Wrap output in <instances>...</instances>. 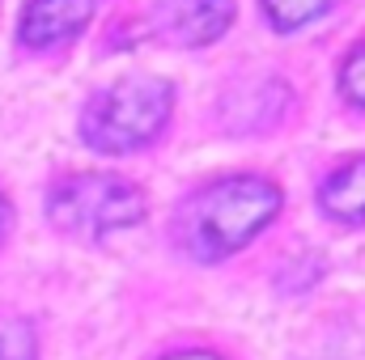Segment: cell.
<instances>
[{
  "instance_id": "6da1fadb",
  "label": "cell",
  "mask_w": 365,
  "mask_h": 360,
  "mask_svg": "<svg viewBox=\"0 0 365 360\" xmlns=\"http://www.w3.org/2000/svg\"><path fill=\"white\" fill-rule=\"evenodd\" d=\"M280 208V191L264 179H225L195 195L187 216V246L204 259H221L247 246Z\"/></svg>"
},
{
  "instance_id": "7a4b0ae2",
  "label": "cell",
  "mask_w": 365,
  "mask_h": 360,
  "mask_svg": "<svg viewBox=\"0 0 365 360\" xmlns=\"http://www.w3.org/2000/svg\"><path fill=\"white\" fill-rule=\"evenodd\" d=\"M170 102H175V90L166 81H158V77L115 81L110 90H102L86 106L81 132H86V140H90L93 149H102V153L140 149L145 140H153L166 127Z\"/></svg>"
},
{
  "instance_id": "3957f363",
  "label": "cell",
  "mask_w": 365,
  "mask_h": 360,
  "mask_svg": "<svg viewBox=\"0 0 365 360\" xmlns=\"http://www.w3.org/2000/svg\"><path fill=\"white\" fill-rule=\"evenodd\" d=\"M47 212L60 229L77 238H106L145 216V195L110 174H77V179L56 182Z\"/></svg>"
},
{
  "instance_id": "277c9868",
  "label": "cell",
  "mask_w": 365,
  "mask_h": 360,
  "mask_svg": "<svg viewBox=\"0 0 365 360\" xmlns=\"http://www.w3.org/2000/svg\"><path fill=\"white\" fill-rule=\"evenodd\" d=\"M93 13V0H30L21 17V43L26 47H51L73 38Z\"/></svg>"
},
{
  "instance_id": "5b68a950",
  "label": "cell",
  "mask_w": 365,
  "mask_h": 360,
  "mask_svg": "<svg viewBox=\"0 0 365 360\" xmlns=\"http://www.w3.org/2000/svg\"><path fill=\"white\" fill-rule=\"evenodd\" d=\"M230 21H234V0H179L170 34L187 47H204V43L221 38Z\"/></svg>"
},
{
  "instance_id": "8992f818",
  "label": "cell",
  "mask_w": 365,
  "mask_h": 360,
  "mask_svg": "<svg viewBox=\"0 0 365 360\" xmlns=\"http://www.w3.org/2000/svg\"><path fill=\"white\" fill-rule=\"evenodd\" d=\"M323 208L340 221H365V157H353L323 182Z\"/></svg>"
},
{
  "instance_id": "52a82bcc",
  "label": "cell",
  "mask_w": 365,
  "mask_h": 360,
  "mask_svg": "<svg viewBox=\"0 0 365 360\" xmlns=\"http://www.w3.org/2000/svg\"><path fill=\"white\" fill-rule=\"evenodd\" d=\"M327 4L331 0H264L268 17H272L280 30H293L302 21H314L319 13H327Z\"/></svg>"
},
{
  "instance_id": "ba28073f",
  "label": "cell",
  "mask_w": 365,
  "mask_h": 360,
  "mask_svg": "<svg viewBox=\"0 0 365 360\" xmlns=\"http://www.w3.org/2000/svg\"><path fill=\"white\" fill-rule=\"evenodd\" d=\"M0 360H34V331L21 318H0Z\"/></svg>"
},
{
  "instance_id": "9c48e42d",
  "label": "cell",
  "mask_w": 365,
  "mask_h": 360,
  "mask_svg": "<svg viewBox=\"0 0 365 360\" xmlns=\"http://www.w3.org/2000/svg\"><path fill=\"white\" fill-rule=\"evenodd\" d=\"M340 90H344L349 102L365 106V43L344 60V68H340Z\"/></svg>"
},
{
  "instance_id": "30bf717a",
  "label": "cell",
  "mask_w": 365,
  "mask_h": 360,
  "mask_svg": "<svg viewBox=\"0 0 365 360\" xmlns=\"http://www.w3.org/2000/svg\"><path fill=\"white\" fill-rule=\"evenodd\" d=\"M170 360H221V356H208V352H182V356H170Z\"/></svg>"
},
{
  "instance_id": "8fae6325",
  "label": "cell",
  "mask_w": 365,
  "mask_h": 360,
  "mask_svg": "<svg viewBox=\"0 0 365 360\" xmlns=\"http://www.w3.org/2000/svg\"><path fill=\"white\" fill-rule=\"evenodd\" d=\"M0 229H4V199H0Z\"/></svg>"
}]
</instances>
